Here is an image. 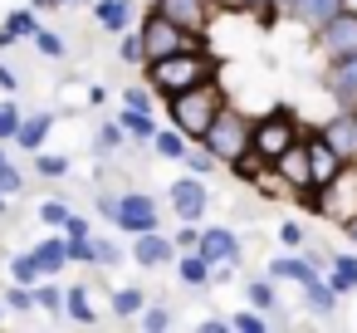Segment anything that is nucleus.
<instances>
[{
  "mask_svg": "<svg viewBox=\"0 0 357 333\" xmlns=\"http://www.w3.org/2000/svg\"><path fill=\"white\" fill-rule=\"evenodd\" d=\"M142 74H147L152 94L172 98V94H181V89H196V84H206V79H220V64H215L211 50H176V54H162V59L142 64Z\"/></svg>",
  "mask_w": 357,
  "mask_h": 333,
  "instance_id": "nucleus-1",
  "label": "nucleus"
},
{
  "mask_svg": "<svg viewBox=\"0 0 357 333\" xmlns=\"http://www.w3.org/2000/svg\"><path fill=\"white\" fill-rule=\"evenodd\" d=\"M225 103H230V98H225L220 79H206V84H196V89L172 94V98H167V118H172V128H181L191 142H201V138L211 133V123L220 118Z\"/></svg>",
  "mask_w": 357,
  "mask_h": 333,
  "instance_id": "nucleus-2",
  "label": "nucleus"
},
{
  "mask_svg": "<svg viewBox=\"0 0 357 333\" xmlns=\"http://www.w3.org/2000/svg\"><path fill=\"white\" fill-rule=\"evenodd\" d=\"M137 35H142V64H152V59H162V54H176V50H206V35L181 30V25L167 20L162 10H147V20L137 25Z\"/></svg>",
  "mask_w": 357,
  "mask_h": 333,
  "instance_id": "nucleus-3",
  "label": "nucleus"
},
{
  "mask_svg": "<svg viewBox=\"0 0 357 333\" xmlns=\"http://www.w3.org/2000/svg\"><path fill=\"white\" fill-rule=\"evenodd\" d=\"M250 133H255V118H245L240 108H220V118L211 123V133L201 138V147L215 152V162H240L250 152Z\"/></svg>",
  "mask_w": 357,
  "mask_h": 333,
  "instance_id": "nucleus-4",
  "label": "nucleus"
},
{
  "mask_svg": "<svg viewBox=\"0 0 357 333\" xmlns=\"http://www.w3.org/2000/svg\"><path fill=\"white\" fill-rule=\"evenodd\" d=\"M303 133H298V123H294V113H264V118H255V133H250V152H259L269 167L298 142Z\"/></svg>",
  "mask_w": 357,
  "mask_h": 333,
  "instance_id": "nucleus-5",
  "label": "nucleus"
},
{
  "mask_svg": "<svg viewBox=\"0 0 357 333\" xmlns=\"http://www.w3.org/2000/svg\"><path fill=\"white\" fill-rule=\"evenodd\" d=\"M123 235H142V230H157L162 216H157V201L147 191H123V206H118V221H113Z\"/></svg>",
  "mask_w": 357,
  "mask_h": 333,
  "instance_id": "nucleus-6",
  "label": "nucleus"
},
{
  "mask_svg": "<svg viewBox=\"0 0 357 333\" xmlns=\"http://www.w3.org/2000/svg\"><path fill=\"white\" fill-rule=\"evenodd\" d=\"M318 50H323L328 59L357 54V10H337V15L318 30Z\"/></svg>",
  "mask_w": 357,
  "mask_h": 333,
  "instance_id": "nucleus-7",
  "label": "nucleus"
},
{
  "mask_svg": "<svg viewBox=\"0 0 357 333\" xmlns=\"http://www.w3.org/2000/svg\"><path fill=\"white\" fill-rule=\"evenodd\" d=\"M308 142V172H313V186H333L337 177H342V157H337V147L323 138V133H313V138H303Z\"/></svg>",
  "mask_w": 357,
  "mask_h": 333,
  "instance_id": "nucleus-8",
  "label": "nucleus"
},
{
  "mask_svg": "<svg viewBox=\"0 0 357 333\" xmlns=\"http://www.w3.org/2000/svg\"><path fill=\"white\" fill-rule=\"evenodd\" d=\"M167 201H172V211H176L181 221H201V216H206V182H201L196 172H186L181 182L167 186Z\"/></svg>",
  "mask_w": 357,
  "mask_h": 333,
  "instance_id": "nucleus-9",
  "label": "nucleus"
},
{
  "mask_svg": "<svg viewBox=\"0 0 357 333\" xmlns=\"http://www.w3.org/2000/svg\"><path fill=\"white\" fill-rule=\"evenodd\" d=\"M152 10H162L167 20H176L181 30H191V35H206V25H211V0H152Z\"/></svg>",
  "mask_w": 357,
  "mask_h": 333,
  "instance_id": "nucleus-10",
  "label": "nucleus"
},
{
  "mask_svg": "<svg viewBox=\"0 0 357 333\" xmlns=\"http://www.w3.org/2000/svg\"><path fill=\"white\" fill-rule=\"evenodd\" d=\"M274 177H279L284 186H294L298 196H308V191H313V172H308V142H303V138H298V142H294V147H289V152L274 162Z\"/></svg>",
  "mask_w": 357,
  "mask_h": 333,
  "instance_id": "nucleus-11",
  "label": "nucleus"
},
{
  "mask_svg": "<svg viewBox=\"0 0 357 333\" xmlns=\"http://www.w3.org/2000/svg\"><path fill=\"white\" fill-rule=\"evenodd\" d=\"M176 260V240L172 235H162V230H142V235H132V265H142V269H162V265H172Z\"/></svg>",
  "mask_w": 357,
  "mask_h": 333,
  "instance_id": "nucleus-12",
  "label": "nucleus"
},
{
  "mask_svg": "<svg viewBox=\"0 0 357 333\" xmlns=\"http://www.w3.org/2000/svg\"><path fill=\"white\" fill-rule=\"evenodd\" d=\"M328 94H333L347 113H357V54L333 59V69H328Z\"/></svg>",
  "mask_w": 357,
  "mask_h": 333,
  "instance_id": "nucleus-13",
  "label": "nucleus"
},
{
  "mask_svg": "<svg viewBox=\"0 0 357 333\" xmlns=\"http://www.w3.org/2000/svg\"><path fill=\"white\" fill-rule=\"evenodd\" d=\"M196 250H201V255H206V260H211L215 269H220V265H235V260H240V240H235V235H230L225 225H211V230H201V245H196Z\"/></svg>",
  "mask_w": 357,
  "mask_h": 333,
  "instance_id": "nucleus-14",
  "label": "nucleus"
},
{
  "mask_svg": "<svg viewBox=\"0 0 357 333\" xmlns=\"http://www.w3.org/2000/svg\"><path fill=\"white\" fill-rule=\"evenodd\" d=\"M323 138L337 147V157H342V162H352V157H357V113H347V108H342L337 118H328V123H323Z\"/></svg>",
  "mask_w": 357,
  "mask_h": 333,
  "instance_id": "nucleus-15",
  "label": "nucleus"
},
{
  "mask_svg": "<svg viewBox=\"0 0 357 333\" xmlns=\"http://www.w3.org/2000/svg\"><path fill=\"white\" fill-rule=\"evenodd\" d=\"M50 128H54V113H30V118H20V133H15V147H25L30 157L35 152H45V142H50Z\"/></svg>",
  "mask_w": 357,
  "mask_h": 333,
  "instance_id": "nucleus-16",
  "label": "nucleus"
},
{
  "mask_svg": "<svg viewBox=\"0 0 357 333\" xmlns=\"http://www.w3.org/2000/svg\"><path fill=\"white\" fill-rule=\"evenodd\" d=\"M337 10H342V0H294V6H289V15L298 25H308V30H323Z\"/></svg>",
  "mask_w": 357,
  "mask_h": 333,
  "instance_id": "nucleus-17",
  "label": "nucleus"
},
{
  "mask_svg": "<svg viewBox=\"0 0 357 333\" xmlns=\"http://www.w3.org/2000/svg\"><path fill=\"white\" fill-rule=\"evenodd\" d=\"M93 15L108 35H123L132 25V0H93Z\"/></svg>",
  "mask_w": 357,
  "mask_h": 333,
  "instance_id": "nucleus-18",
  "label": "nucleus"
},
{
  "mask_svg": "<svg viewBox=\"0 0 357 333\" xmlns=\"http://www.w3.org/2000/svg\"><path fill=\"white\" fill-rule=\"evenodd\" d=\"M30 250L40 255L45 274H64V269H69V240H64V235H45V240H35Z\"/></svg>",
  "mask_w": 357,
  "mask_h": 333,
  "instance_id": "nucleus-19",
  "label": "nucleus"
},
{
  "mask_svg": "<svg viewBox=\"0 0 357 333\" xmlns=\"http://www.w3.org/2000/svg\"><path fill=\"white\" fill-rule=\"evenodd\" d=\"M211 260L201 255V250H186L181 260H176V274H181V284H191V289H201V284H211Z\"/></svg>",
  "mask_w": 357,
  "mask_h": 333,
  "instance_id": "nucleus-20",
  "label": "nucleus"
},
{
  "mask_svg": "<svg viewBox=\"0 0 357 333\" xmlns=\"http://www.w3.org/2000/svg\"><path fill=\"white\" fill-rule=\"evenodd\" d=\"M152 147H157V157L181 162V157H186V147H191V138H186L181 128H157V133H152Z\"/></svg>",
  "mask_w": 357,
  "mask_h": 333,
  "instance_id": "nucleus-21",
  "label": "nucleus"
},
{
  "mask_svg": "<svg viewBox=\"0 0 357 333\" xmlns=\"http://www.w3.org/2000/svg\"><path fill=\"white\" fill-rule=\"evenodd\" d=\"M269 274H274V279H294V284H313V279H318V265H313V260H294V255H284V260L269 265Z\"/></svg>",
  "mask_w": 357,
  "mask_h": 333,
  "instance_id": "nucleus-22",
  "label": "nucleus"
},
{
  "mask_svg": "<svg viewBox=\"0 0 357 333\" xmlns=\"http://www.w3.org/2000/svg\"><path fill=\"white\" fill-rule=\"evenodd\" d=\"M35 304H40L50 318H64V284H59V274H45V279L35 284Z\"/></svg>",
  "mask_w": 357,
  "mask_h": 333,
  "instance_id": "nucleus-23",
  "label": "nucleus"
},
{
  "mask_svg": "<svg viewBox=\"0 0 357 333\" xmlns=\"http://www.w3.org/2000/svg\"><path fill=\"white\" fill-rule=\"evenodd\" d=\"M64 318H74V323H98V309L89 304V289H84V284H69V289H64Z\"/></svg>",
  "mask_w": 357,
  "mask_h": 333,
  "instance_id": "nucleus-24",
  "label": "nucleus"
},
{
  "mask_svg": "<svg viewBox=\"0 0 357 333\" xmlns=\"http://www.w3.org/2000/svg\"><path fill=\"white\" fill-rule=\"evenodd\" d=\"M10 279H15V284H40V279H45L40 255H35V250H20V255L10 260Z\"/></svg>",
  "mask_w": 357,
  "mask_h": 333,
  "instance_id": "nucleus-25",
  "label": "nucleus"
},
{
  "mask_svg": "<svg viewBox=\"0 0 357 333\" xmlns=\"http://www.w3.org/2000/svg\"><path fill=\"white\" fill-rule=\"evenodd\" d=\"M108 309H113V318H137V313L147 309V294H142V289H113Z\"/></svg>",
  "mask_w": 357,
  "mask_h": 333,
  "instance_id": "nucleus-26",
  "label": "nucleus"
},
{
  "mask_svg": "<svg viewBox=\"0 0 357 333\" xmlns=\"http://www.w3.org/2000/svg\"><path fill=\"white\" fill-rule=\"evenodd\" d=\"M123 133L128 138H137V142H152V133H157V123H152V113H142V108H123Z\"/></svg>",
  "mask_w": 357,
  "mask_h": 333,
  "instance_id": "nucleus-27",
  "label": "nucleus"
},
{
  "mask_svg": "<svg viewBox=\"0 0 357 333\" xmlns=\"http://www.w3.org/2000/svg\"><path fill=\"white\" fill-rule=\"evenodd\" d=\"M0 299H6L10 313H35V309H40V304H35V284H15V279H10V289L0 294Z\"/></svg>",
  "mask_w": 357,
  "mask_h": 333,
  "instance_id": "nucleus-28",
  "label": "nucleus"
},
{
  "mask_svg": "<svg viewBox=\"0 0 357 333\" xmlns=\"http://www.w3.org/2000/svg\"><path fill=\"white\" fill-rule=\"evenodd\" d=\"M6 25L15 30V40H35V35L45 30V25H40V10H35V6H30V10H10V15H6Z\"/></svg>",
  "mask_w": 357,
  "mask_h": 333,
  "instance_id": "nucleus-29",
  "label": "nucleus"
},
{
  "mask_svg": "<svg viewBox=\"0 0 357 333\" xmlns=\"http://www.w3.org/2000/svg\"><path fill=\"white\" fill-rule=\"evenodd\" d=\"M123 142H128L123 123H103L98 138H93V152H98V157H113V152H123Z\"/></svg>",
  "mask_w": 357,
  "mask_h": 333,
  "instance_id": "nucleus-30",
  "label": "nucleus"
},
{
  "mask_svg": "<svg viewBox=\"0 0 357 333\" xmlns=\"http://www.w3.org/2000/svg\"><path fill=\"white\" fill-rule=\"evenodd\" d=\"M20 118H25V108H20L15 98H6V103H0V142H15V133H20Z\"/></svg>",
  "mask_w": 357,
  "mask_h": 333,
  "instance_id": "nucleus-31",
  "label": "nucleus"
},
{
  "mask_svg": "<svg viewBox=\"0 0 357 333\" xmlns=\"http://www.w3.org/2000/svg\"><path fill=\"white\" fill-rule=\"evenodd\" d=\"M35 172H40L45 182H59V177H69V157H59V152H35Z\"/></svg>",
  "mask_w": 357,
  "mask_h": 333,
  "instance_id": "nucleus-32",
  "label": "nucleus"
},
{
  "mask_svg": "<svg viewBox=\"0 0 357 333\" xmlns=\"http://www.w3.org/2000/svg\"><path fill=\"white\" fill-rule=\"evenodd\" d=\"M303 289H308V309H318V313H333V309H337V289H333V284L313 279V284H303Z\"/></svg>",
  "mask_w": 357,
  "mask_h": 333,
  "instance_id": "nucleus-33",
  "label": "nucleus"
},
{
  "mask_svg": "<svg viewBox=\"0 0 357 333\" xmlns=\"http://www.w3.org/2000/svg\"><path fill=\"white\" fill-rule=\"evenodd\" d=\"M333 289H357V255L333 260Z\"/></svg>",
  "mask_w": 357,
  "mask_h": 333,
  "instance_id": "nucleus-34",
  "label": "nucleus"
},
{
  "mask_svg": "<svg viewBox=\"0 0 357 333\" xmlns=\"http://www.w3.org/2000/svg\"><path fill=\"white\" fill-rule=\"evenodd\" d=\"M181 162H186V172H196V177H211V172H215V152H211V147H186Z\"/></svg>",
  "mask_w": 357,
  "mask_h": 333,
  "instance_id": "nucleus-35",
  "label": "nucleus"
},
{
  "mask_svg": "<svg viewBox=\"0 0 357 333\" xmlns=\"http://www.w3.org/2000/svg\"><path fill=\"white\" fill-rule=\"evenodd\" d=\"M118 59L123 64H142V35L137 30H123L118 35Z\"/></svg>",
  "mask_w": 357,
  "mask_h": 333,
  "instance_id": "nucleus-36",
  "label": "nucleus"
},
{
  "mask_svg": "<svg viewBox=\"0 0 357 333\" xmlns=\"http://www.w3.org/2000/svg\"><path fill=\"white\" fill-rule=\"evenodd\" d=\"M93 250H98L93 269H118V265H123V245H113V240H98V235H93Z\"/></svg>",
  "mask_w": 357,
  "mask_h": 333,
  "instance_id": "nucleus-37",
  "label": "nucleus"
},
{
  "mask_svg": "<svg viewBox=\"0 0 357 333\" xmlns=\"http://www.w3.org/2000/svg\"><path fill=\"white\" fill-rule=\"evenodd\" d=\"M137 323H142V328H152V333H162V328H172V309H162V304H147V309L137 313Z\"/></svg>",
  "mask_w": 357,
  "mask_h": 333,
  "instance_id": "nucleus-38",
  "label": "nucleus"
},
{
  "mask_svg": "<svg viewBox=\"0 0 357 333\" xmlns=\"http://www.w3.org/2000/svg\"><path fill=\"white\" fill-rule=\"evenodd\" d=\"M35 50H40L45 59H64V35H54V30H40V35H35Z\"/></svg>",
  "mask_w": 357,
  "mask_h": 333,
  "instance_id": "nucleus-39",
  "label": "nucleus"
},
{
  "mask_svg": "<svg viewBox=\"0 0 357 333\" xmlns=\"http://www.w3.org/2000/svg\"><path fill=\"white\" fill-rule=\"evenodd\" d=\"M69 240V235H64ZM98 260V250H93V235H84V240H69V265H93Z\"/></svg>",
  "mask_w": 357,
  "mask_h": 333,
  "instance_id": "nucleus-40",
  "label": "nucleus"
},
{
  "mask_svg": "<svg viewBox=\"0 0 357 333\" xmlns=\"http://www.w3.org/2000/svg\"><path fill=\"white\" fill-rule=\"evenodd\" d=\"M40 221L59 230V225L69 221V201H40Z\"/></svg>",
  "mask_w": 357,
  "mask_h": 333,
  "instance_id": "nucleus-41",
  "label": "nucleus"
},
{
  "mask_svg": "<svg viewBox=\"0 0 357 333\" xmlns=\"http://www.w3.org/2000/svg\"><path fill=\"white\" fill-rule=\"evenodd\" d=\"M123 103H128V108H142V113H152V84H147V89H142V84L123 89Z\"/></svg>",
  "mask_w": 357,
  "mask_h": 333,
  "instance_id": "nucleus-42",
  "label": "nucleus"
},
{
  "mask_svg": "<svg viewBox=\"0 0 357 333\" xmlns=\"http://www.w3.org/2000/svg\"><path fill=\"white\" fill-rule=\"evenodd\" d=\"M59 235H69V240H84V235H93V225H89V216H79V211H69V221L59 225Z\"/></svg>",
  "mask_w": 357,
  "mask_h": 333,
  "instance_id": "nucleus-43",
  "label": "nucleus"
},
{
  "mask_svg": "<svg viewBox=\"0 0 357 333\" xmlns=\"http://www.w3.org/2000/svg\"><path fill=\"white\" fill-rule=\"evenodd\" d=\"M250 304H255L259 313L274 309V284H269V279H255V284H250Z\"/></svg>",
  "mask_w": 357,
  "mask_h": 333,
  "instance_id": "nucleus-44",
  "label": "nucleus"
},
{
  "mask_svg": "<svg viewBox=\"0 0 357 333\" xmlns=\"http://www.w3.org/2000/svg\"><path fill=\"white\" fill-rule=\"evenodd\" d=\"M230 328H240V333H264V313H259V309L235 313V318H230Z\"/></svg>",
  "mask_w": 357,
  "mask_h": 333,
  "instance_id": "nucleus-45",
  "label": "nucleus"
},
{
  "mask_svg": "<svg viewBox=\"0 0 357 333\" xmlns=\"http://www.w3.org/2000/svg\"><path fill=\"white\" fill-rule=\"evenodd\" d=\"M118 206H123V191H98V216L103 221H118Z\"/></svg>",
  "mask_w": 357,
  "mask_h": 333,
  "instance_id": "nucleus-46",
  "label": "nucleus"
},
{
  "mask_svg": "<svg viewBox=\"0 0 357 333\" xmlns=\"http://www.w3.org/2000/svg\"><path fill=\"white\" fill-rule=\"evenodd\" d=\"M0 186H6V196H20L25 191V172L20 167H6V172H0Z\"/></svg>",
  "mask_w": 357,
  "mask_h": 333,
  "instance_id": "nucleus-47",
  "label": "nucleus"
},
{
  "mask_svg": "<svg viewBox=\"0 0 357 333\" xmlns=\"http://www.w3.org/2000/svg\"><path fill=\"white\" fill-rule=\"evenodd\" d=\"M172 240H176V250H196V245H201V230H196V221H186V225H181Z\"/></svg>",
  "mask_w": 357,
  "mask_h": 333,
  "instance_id": "nucleus-48",
  "label": "nucleus"
},
{
  "mask_svg": "<svg viewBox=\"0 0 357 333\" xmlns=\"http://www.w3.org/2000/svg\"><path fill=\"white\" fill-rule=\"evenodd\" d=\"M245 10H255L259 20H269L274 15V0H245Z\"/></svg>",
  "mask_w": 357,
  "mask_h": 333,
  "instance_id": "nucleus-49",
  "label": "nucleus"
},
{
  "mask_svg": "<svg viewBox=\"0 0 357 333\" xmlns=\"http://www.w3.org/2000/svg\"><path fill=\"white\" fill-rule=\"evenodd\" d=\"M0 89H6V94H15V89H20V79H15V69H10V64H0Z\"/></svg>",
  "mask_w": 357,
  "mask_h": 333,
  "instance_id": "nucleus-50",
  "label": "nucleus"
},
{
  "mask_svg": "<svg viewBox=\"0 0 357 333\" xmlns=\"http://www.w3.org/2000/svg\"><path fill=\"white\" fill-rule=\"evenodd\" d=\"M279 240H284V245H298L303 230H298V225H279Z\"/></svg>",
  "mask_w": 357,
  "mask_h": 333,
  "instance_id": "nucleus-51",
  "label": "nucleus"
},
{
  "mask_svg": "<svg viewBox=\"0 0 357 333\" xmlns=\"http://www.w3.org/2000/svg\"><path fill=\"white\" fill-rule=\"evenodd\" d=\"M201 328H206V333H225V328H230V318H206Z\"/></svg>",
  "mask_w": 357,
  "mask_h": 333,
  "instance_id": "nucleus-52",
  "label": "nucleus"
},
{
  "mask_svg": "<svg viewBox=\"0 0 357 333\" xmlns=\"http://www.w3.org/2000/svg\"><path fill=\"white\" fill-rule=\"evenodd\" d=\"M215 10H245V0H211Z\"/></svg>",
  "mask_w": 357,
  "mask_h": 333,
  "instance_id": "nucleus-53",
  "label": "nucleus"
},
{
  "mask_svg": "<svg viewBox=\"0 0 357 333\" xmlns=\"http://www.w3.org/2000/svg\"><path fill=\"white\" fill-rule=\"evenodd\" d=\"M6 45H15V30H10V25H0V50H6Z\"/></svg>",
  "mask_w": 357,
  "mask_h": 333,
  "instance_id": "nucleus-54",
  "label": "nucleus"
},
{
  "mask_svg": "<svg viewBox=\"0 0 357 333\" xmlns=\"http://www.w3.org/2000/svg\"><path fill=\"white\" fill-rule=\"evenodd\" d=\"M30 6H35V10H54V6H59V0H30Z\"/></svg>",
  "mask_w": 357,
  "mask_h": 333,
  "instance_id": "nucleus-55",
  "label": "nucleus"
},
{
  "mask_svg": "<svg viewBox=\"0 0 357 333\" xmlns=\"http://www.w3.org/2000/svg\"><path fill=\"white\" fill-rule=\"evenodd\" d=\"M10 211V196H6V186H0V216H6Z\"/></svg>",
  "mask_w": 357,
  "mask_h": 333,
  "instance_id": "nucleus-56",
  "label": "nucleus"
},
{
  "mask_svg": "<svg viewBox=\"0 0 357 333\" xmlns=\"http://www.w3.org/2000/svg\"><path fill=\"white\" fill-rule=\"evenodd\" d=\"M347 235H352V240H357V216H347Z\"/></svg>",
  "mask_w": 357,
  "mask_h": 333,
  "instance_id": "nucleus-57",
  "label": "nucleus"
},
{
  "mask_svg": "<svg viewBox=\"0 0 357 333\" xmlns=\"http://www.w3.org/2000/svg\"><path fill=\"white\" fill-rule=\"evenodd\" d=\"M10 167V157H6V142H0V172H6Z\"/></svg>",
  "mask_w": 357,
  "mask_h": 333,
  "instance_id": "nucleus-58",
  "label": "nucleus"
},
{
  "mask_svg": "<svg viewBox=\"0 0 357 333\" xmlns=\"http://www.w3.org/2000/svg\"><path fill=\"white\" fill-rule=\"evenodd\" d=\"M289 6H294V0H274V10H284V15H289Z\"/></svg>",
  "mask_w": 357,
  "mask_h": 333,
  "instance_id": "nucleus-59",
  "label": "nucleus"
},
{
  "mask_svg": "<svg viewBox=\"0 0 357 333\" xmlns=\"http://www.w3.org/2000/svg\"><path fill=\"white\" fill-rule=\"evenodd\" d=\"M59 6H93V0H59Z\"/></svg>",
  "mask_w": 357,
  "mask_h": 333,
  "instance_id": "nucleus-60",
  "label": "nucleus"
},
{
  "mask_svg": "<svg viewBox=\"0 0 357 333\" xmlns=\"http://www.w3.org/2000/svg\"><path fill=\"white\" fill-rule=\"evenodd\" d=\"M6 313H10V309H6V299H0V323H6Z\"/></svg>",
  "mask_w": 357,
  "mask_h": 333,
  "instance_id": "nucleus-61",
  "label": "nucleus"
}]
</instances>
